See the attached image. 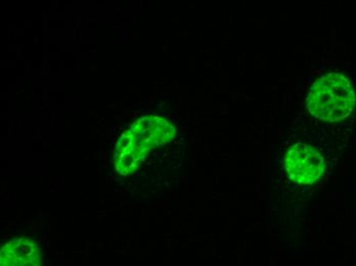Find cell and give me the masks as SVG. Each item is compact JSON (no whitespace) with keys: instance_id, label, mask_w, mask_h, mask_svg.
<instances>
[{"instance_id":"cell-1","label":"cell","mask_w":356,"mask_h":266,"mask_svg":"<svg viewBox=\"0 0 356 266\" xmlns=\"http://www.w3.org/2000/svg\"><path fill=\"white\" fill-rule=\"evenodd\" d=\"M355 103L350 81L339 73H330L316 80L306 99L309 113L327 122L344 120L353 113Z\"/></svg>"},{"instance_id":"cell-2","label":"cell","mask_w":356,"mask_h":266,"mask_svg":"<svg viewBox=\"0 0 356 266\" xmlns=\"http://www.w3.org/2000/svg\"><path fill=\"white\" fill-rule=\"evenodd\" d=\"M177 129L166 119L159 116H145L132 123L129 134L132 153L142 163L149 151L172 142Z\"/></svg>"},{"instance_id":"cell-3","label":"cell","mask_w":356,"mask_h":266,"mask_svg":"<svg viewBox=\"0 0 356 266\" xmlns=\"http://www.w3.org/2000/svg\"><path fill=\"white\" fill-rule=\"evenodd\" d=\"M286 170L295 183L312 185L325 172V161L316 149L298 142L286 153Z\"/></svg>"},{"instance_id":"cell-4","label":"cell","mask_w":356,"mask_h":266,"mask_svg":"<svg viewBox=\"0 0 356 266\" xmlns=\"http://www.w3.org/2000/svg\"><path fill=\"white\" fill-rule=\"evenodd\" d=\"M1 265L36 266L41 265V254L35 242L27 238L13 240L1 249Z\"/></svg>"},{"instance_id":"cell-5","label":"cell","mask_w":356,"mask_h":266,"mask_svg":"<svg viewBox=\"0 0 356 266\" xmlns=\"http://www.w3.org/2000/svg\"><path fill=\"white\" fill-rule=\"evenodd\" d=\"M114 162L117 172H118L119 174L124 175V176L136 172V170H138L140 163L134 153L128 152H115Z\"/></svg>"}]
</instances>
